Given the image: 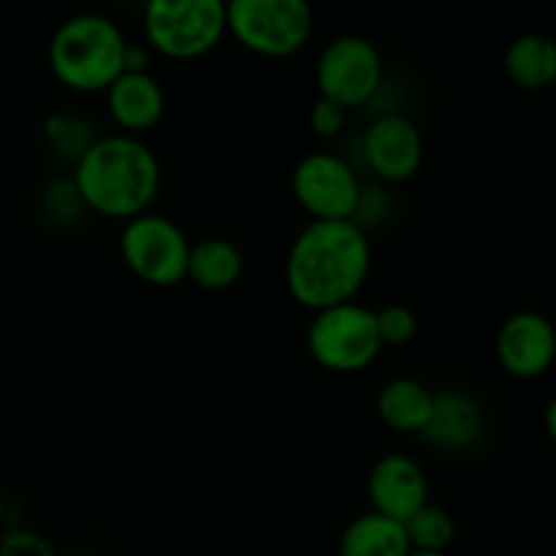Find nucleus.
<instances>
[{"mask_svg": "<svg viewBox=\"0 0 556 556\" xmlns=\"http://www.w3.org/2000/svg\"><path fill=\"white\" fill-rule=\"evenodd\" d=\"M486 434V416L481 402L462 389L434 391L432 418L424 427L421 440L445 454H467L478 448Z\"/></svg>", "mask_w": 556, "mask_h": 556, "instance_id": "ddd939ff", "label": "nucleus"}, {"mask_svg": "<svg viewBox=\"0 0 556 556\" xmlns=\"http://www.w3.org/2000/svg\"><path fill=\"white\" fill-rule=\"evenodd\" d=\"M546 429H548V438H552V443L556 445V396L546 407Z\"/></svg>", "mask_w": 556, "mask_h": 556, "instance_id": "b1692460", "label": "nucleus"}, {"mask_svg": "<svg viewBox=\"0 0 556 556\" xmlns=\"http://www.w3.org/2000/svg\"><path fill=\"white\" fill-rule=\"evenodd\" d=\"M128 38L106 14H74L54 30L49 41V68L68 90L92 96L106 92L125 74Z\"/></svg>", "mask_w": 556, "mask_h": 556, "instance_id": "7ed1b4c3", "label": "nucleus"}, {"mask_svg": "<svg viewBox=\"0 0 556 556\" xmlns=\"http://www.w3.org/2000/svg\"><path fill=\"white\" fill-rule=\"evenodd\" d=\"M383 58L364 36H337L324 47L315 68L320 98L353 109L372 101L383 85Z\"/></svg>", "mask_w": 556, "mask_h": 556, "instance_id": "1a4fd4ad", "label": "nucleus"}, {"mask_svg": "<svg viewBox=\"0 0 556 556\" xmlns=\"http://www.w3.org/2000/svg\"><path fill=\"white\" fill-rule=\"evenodd\" d=\"M71 185L90 212L128 223L150 212L161 190V163L139 136L109 134L76 157Z\"/></svg>", "mask_w": 556, "mask_h": 556, "instance_id": "f03ea898", "label": "nucleus"}, {"mask_svg": "<svg viewBox=\"0 0 556 556\" xmlns=\"http://www.w3.org/2000/svg\"><path fill=\"white\" fill-rule=\"evenodd\" d=\"M337 552L340 556H407L413 548L405 525L367 510L342 530Z\"/></svg>", "mask_w": 556, "mask_h": 556, "instance_id": "dca6fc26", "label": "nucleus"}, {"mask_svg": "<svg viewBox=\"0 0 556 556\" xmlns=\"http://www.w3.org/2000/svg\"><path fill=\"white\" fill-rule=\"evenodd\" d=\"M348 125V109L340 103L329 101V98H318L309 109V128L318 139H334L345 130Z\"/></svg>", "mask_w": 556, "mask_h": 556, "instance_id": "4be33fe9", "label": "nucleus"}, {"mask_svg": "<svg viewBox=\"0 0 556 556\" xmlns=\"http://www.w3.org/2000/svg\"><path fill=\"white\" fill-rule=\"evenodd\" d=\"M79 556H87V554H79Z\"/></svg>", "mask_w": 556, "mask_h": 556, "instance_id": "a878e982", "label": "nucleus"}, {"mask_svg": "<svg viewBox=\"0 0 556 556\" xmlns=\"http://www.w3.org/2000/svg\"><path fill=\"white\" fill-rule=\"evenodd\" d=\"M228 33L261 58H291L313 36V9L304 0H233L226 3Z\"/></svg>", "mask_w": 556, "mask_h": 556, "instance_id": "39448f33", "label": "nucleus"}, {"mask_svg": "<svg viewBox=\"0 0 556 556\" xmlns=\"http://www.w3.org/2000/svg\"><path fill=\"white\" fill-rule=\"evenodd\" d=\"M150 49L172 60H193L212 52L228 33L220 0H152L144 9Z\"/></svg>", "mask_w": 556, "mask_h": 556, "instance_id": "20e7f679", "label": "nucleus"}, {"mask_svg": "<svg viewBox=\"0 0 556 556\" xmlns=\"http://www.w3.org/2000/svg\"><path fill=\"white\" fill-rule=\"evenodd\" d=\"M22 516H25V510H22V503L16 497H0V521H3L5 530H11V527H22Z\"/></svg>", "mask_w": 556, "mask_h": 556, "instance_id": "5701e85b", "label": "nucleus"}, {"mask_svg": "<svg viewBox=\"0 0 556 556\" xmlns=\"http://www.w3.org/2000/svg\"><path fill=\"white\" fill-rule=\"evenodd\" d=\"M434 391L416 378H394L380 386L375 413L394 432L421 434L432 418Z\"/></svg>", "mask_w": 556, "mask_h": 556, "instance_id": "2eb2a0df", "label": "nucleus"}, {"mask_svg": "<svg viewBox=\"0 0 556 556\" xmlns=\"http://www.w3.org/2000/svg\"><path fill=\"white\" fill-rule=\"evenodd\" d=\"M0 556H60L49 538L30 527H11L0 538Z\"/></svg>", "mask_w": 556, "mask_h": 556, "instance_id": "412c9836", "label": "nucleus"}, {"mask_svg": "<svg viewBox=\"0 0 556 556\" xmlns=\"http://www.w3.org/2000/svg\"><path fill=\"white\" fill-rule=\"evenodd\" d=\"M405 532L413 552L448 554L451 543L456 538V521L445 508L427 503L418 514H413L405 521Z\"/></svg>", "mask_w": 556, "mask_h": 556, "instance_id": "6ab92c4d", "label": "nucleus"}, {"mask_svg": "<svg viewBox=\"0 0 556 556\" xmlns=\"http://www.w3.org/2000/svg\"><path fill=\"white\" fill-rule=\"evenodd\" d=\"M106 106L123 134L139 136L163 119L166 92L150 71H125L106 90Z\"/></svg>", "mask_w": 556, "mask_h": 556, "instance_id": "4468645a", "label": "nucleus"}, {"mask_svg": "<svg viewBox=\"0 0 556 556\" xmlns=\"http://www.w3.org/2000/svg\"><path fill=\"white\" fill-rule=\"evenodd\" d=\"M505 74L525 90H543L556 81V41L541 33L514 38L505 49Z\"/></svg>", "mask_w": 556, "mask_h": 556, "instance_id": "a211bd4d", "label": "nucleus"}, {"mask_svg": "<svg viewBox=\"0 0 556 556\" xmlns=\"http://www.w3.org/2000/svg\"><path fill=\"white\" fill-rule=\"evenodd\" d=\"M119 253L125 266L147 286L174 288L188 280L190 239L166 215L144 212L125 223L119 233Z\"/></svg>", "mask_w": 556, "mask_h": 556, "instance_id": "0eeeda50", "label": "nucleus"}, {"mask_svg": "<svg viewBox=\"0 0 556 556\" xmlns=\"http://www.w3.org/2000/svg\"><path fill=\"white\" fill-rule=\"evenodd\" d=\"M375 318H378V334L383 348L407 345L418 331V318L407 304H386V307L375 309Z\"/></svg>", "mask_w": 556, "mask_h": 556, "instance_id": "aec40b11", "label": "nucleus"}, {"mask_svg": "<svg viewBox=\"0 0 556 556\" xmlns=\"http://www.w3.org/2000/svg\"><path fill=\"white\" fill-rule=\"evenodd\" d=\"M369 172L389 185L407 182L424 163V136L402 112H386L367 125L362 139Z\"/></svg>", "mask_w": 556, "mask_h": 556, "instance_id": "9d476101", "label": "nucleus"}, {"mask_svg": "<svg viewBox=\"0 0 556 556\" xmlns=\"http://www.w3.org/2000/svg\"><path fill=\"white\" fill-rule=\"evenodd\" d=\"M296 204L313 220H356L364 188L356 168L334 152H309L291 174Z\"/></svg>", "mask_w": 556, "mask_h": 556, "instance_id": "6e6552de", "label": "nucleus"}, {"mask_svg": "<svg viewBox=\"0 0 556 556\" xmlns=\"http://www.w3.org/2000/svg\"><path fill=\"white\" fill-rule=\"evenodd\" d=\"M407 556H451V554H434V552H410Z\"/></svg>", "mask_w": 556, "mask_h": 556, "instance_id": "393cba45", "label": "nucleus"}, {"mask_svg": "<svg viewBox=\"0 0 556 556\" xmlns=\"http://www.w3.org/2000/svg\"><path fill=\"white\" fill-rule=\"evenodd\" d=\"M372 269L367 231L356 220H309L286 258V286L293 302L320 309L356 299Z\"/></svg>", "mask_w": 556, "mask_h": 556, "instance_id": "f257e3e1", "label": "nucleus"}, {"mask_svg": "<svg viewBox=\"0 0 556 556\" xmlns=\"http://www.w3.org/2000/svg\"><path fill=\"white\" fill-rule=\"evenodd\" d=\"M242 250L226 237H204L190 244L188 280L204 291H226L242 277Z\"/></svg>", "mask_w": 556, "mask_h": 556, "instance_id": "f3484780", "label": "nucleus"}, {"mask_svg": "<svg viewBox=\"0 0 556 556\" xmlns=\"http://www.w3.org/2000/svg\"><path fill=\"white\" fill-rule=\"evenodd\" d=\"M367 494L375 514L405 525L429 503V478L413 456L396 451L375 462L367 478Z\"/></svg>", "mask_w": 556, "mask_h": 556, "instance_id": "f8f14e48", "label": "nucleus"}, {"mask_svg": "<svg viewBox=\"0 0 556 556\" xmlns=\"http://www.w3.org/2000/svg\"><path fill=\"white\" fill-rule=\"evenodd\" d=\"M307 351L329 372L351 375L367 369L383 351L375 309L348 302L315 313L307 329Z\"/></svg>", "mask_w": 556, "mask_h": 556, "instance_id": "423d86ee", "label": "nucleus"}, {"mask_svg": "<svg viewBox=\"0 0 556 556\" xmlns=\"http://www.w3.org/2000/svg\"><path fill=\"white\" fill-rule=\"evenodd\" d=\"M500 364L508 375L521 380L541 378L556 362V329L541 313H516L500 326L494 340Z\"/></svg>", "mask_w": 556, "mask_h": 556, "instance_id": "9b49d317", "label": "nucleus"}]
</instances>
